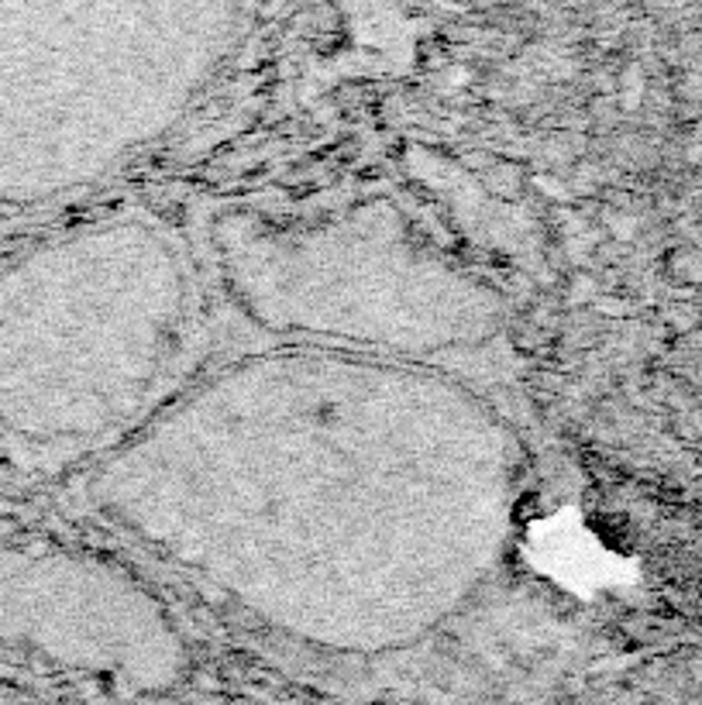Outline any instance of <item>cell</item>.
I'll use <instances>...</instances> for the list:
<instances>
[{"label": "cell", "mask_w": 702, "mask_h": 705, "mask_svg": "<svg viewBox=\"0 0 702 705\" xmlns=\"http://www.w3.org/2000/svg\"><path fill=\"white\" fill-rule=\"evenodd\" d=\"M523 454L421 362L290 344L221 368L97 478L121 531L296 644L389 654L462 612L510 547Z\"/></svg>", "instance_id": "obj_1"}, {"label": "cell", "mask_w": 702, "mask_h": 705, "mask_svg": "<svg viewBox=\"0 0 702 705\" xmlns=\"http://www.w3.org/2000/svg\"><path fill=\"white\" fill-rule=\"evenodd\" d=\"M214 248L238 311L296 344L416 362L482 344L503 317L493 285L379 200L228 214Z\"/></svg>", "instance_id": "obj_2"}]
</instances>
